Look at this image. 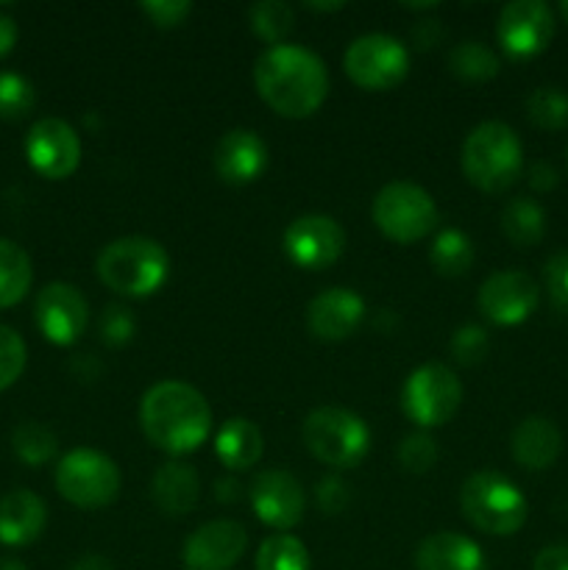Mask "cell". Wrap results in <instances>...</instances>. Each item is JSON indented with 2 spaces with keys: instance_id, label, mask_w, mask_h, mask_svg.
Here are the masks:
<instances>
[{
  "instance_id": "6da1fadb",
  "label": "cell",
  "mask_w": 568,
  "mask_h": 570,
  "mask_svg": "<svg viewBox=\"0 0 568 570\" xmlns=\"http://www.w3.org/2000/svg\"><path fill=\"white\" fill-rule=\"evenodd\" d=\"M254 83L276 115L304 120L329 95V72L321 56L298 45H273L256 59Z\"/></svg>"
},
{
  "instance_id": "7a4b0ae2",
  "label": "cell",
  "mask_w": 568,
  "mask_h": 570,
  "mask_svg": "<svg viewBox=\"0 0 568 570\" xmlns=\"http://www.w3.org/2000/svg\"><path fill=\"white\" fill-rule=\"evenodd\" d=\"M139 426L156 449L170 456H184L209 440L212 410L193 384L167 379L143 395Z\"/></svg>"
},
{
  "instance_id": "3957f363",
  "label": "cell",
  "mask_w": 568,
  "mask_h": 570,
  "mask_svg": "<svg viewBox=\"0 0 568 570\" xmlns=\"http://www.w3.org/2000/svg\"><path fill=\"white\" fill-rule=\"evenodd\" d=\"M95 271L111 293L145 298L167 282L170 256L150 237H120L100 250Z\"/></svg>"
},
{
  "instance_id": "277c9868",
  "label": "cell",
  "mask_w": 568,
  "mask_h": 570,
  "mask_svg": "<svg viewBox=\"0 0 568 570\" xmlns=\"http://www.w3.org/2000/svg\"><path fill=\"white\" fill-rule=\"evenodd\" d=\"M462 173L477 189L499 195L518 181L523 170V148L507 122H479L462 142Z\"/></svg>"
},
{
  "instance_id": "5b68a950",
  "label": "cell",
  "mask_w": 568,
  "mask_h": 570,
  "mask_svg": "<svg viewBox=\"0 0 568 570\" xmlns=\"http://www.w3.org/2000/svg\"><path fill=\"white\" fill-rule=\"evenodd\" d=\"M460 510L473 529L493 538H510L527 523L529 504L507 476L479 471L460 490Z\"/></svg>"
},
{
  "instance_id": "8992f818",
  "label": "cell",
  "mask_w": 568,
  "mask_h": 570,
  "mask_svg": "<svg viewBox=\"0 0 568 570\" xmlns=\"http://www.w3.org/2000/svg\"><path fill=\"white\" fill-rule=\"evenodd\" d=\"M304 445L317 462L329 468H354L371 449V429L360 415L340 406H321L304 421Z\"/></svg>"
},
{
  "instance_id": "52a82bcc",
  "label": "cell",
  "mask_w": 568,
  "mask_h": 570,
  "mask_svg": "<svg viewBox=\"0 0 568 570\" xmlns=\"http://www.w3.org/2000/svg\"><path fill=\"white\" fill-rule=\"evenodd\" d=\"M371 215L379 232L399 245L418 243L438 226L432 195L412 181H393L379 189Z\"/></svg>"
},
{
  "instance_id": "ba28073f",
  "label": "cell",
  "mask_w": 568,
  "mask_h": 570,
  "mask_svg": "<svg viewBox=\"0 0 568 570\" xmlns=\"http://www.w3.org/2000/svg\"><path fill=\"white\" fill-rule=\"evenodd\" d=\"M120 468L95 449H76L56 465V490L78 510L109 507L120 493Z\"/></svg>"
},
{
  "instance_id": "9c48e42d",
  "label": "cell",
  "mask_w": 568,
  "mask_h": 570,
  "mask_svg": "<svg viewBox=\"0 0 568 570\" xmlns=\"http://www.w3.org/2000/svg\"><path fill=\"white\" fill-rule=\"evenodd\" d=\"M462 404V384L449 365L429 362L415 367L401 390L404 415L415 426L434 429L449 423Z\"/></svg>"
},
{
  "instance_id": "30bf717a",
  "label": "cell",
  "mask_w": 568,
  "mask_h": 570,
  "mask_svg": "<svg viewBox=\"0 0 568 570\" xmlns=\"http://www.w3.org/2000/svg\"><path fill=\"white\" fill-rule=\"evenodd\" d=\"M343 70L360 89L388 92L404 81L410 70V53L399 39L388 33H365L349 45L343 56Z\"/></svg>"
},
{
  "instance_id": "8fae6325",
  "label": "cell",
  "mask_w": 568,
  "mask_h": 570,
  "mask_svg": "<svg viewBox=\"0 0 568 570\" xmlns=\"http://www.w3.org/2000/svg\"><path fill=\"white\" fill-rule=\"evenodd\" d=\"M496 37L512 59H532L555 39V14L543 0H512L501 9Z\"/></svg>"
},
{
  "instance_id": "7c38bea8",
  "label": "cell",
  "mask_w": 568,
  "mask_h": 570,
  "mask_svg": "<svg viewBox=\"0 0 568 570\" xmlns=\"http://www.w3.org/2000/svg\"><path fill=\"white\" fill-rule=\"evenodd\" d=\"M282 248L293 265L304 271H323L343 256L345 232L329 215L295 217L284 232Z\"/></svg>"
},
{
  "instance_id": "4fadbf2b",
  "label": "cell",
  "mask_w": 568,
  "mask_h": 570,
  "mask_svg": "<svg viewBox=\"0 0 568 570\" xmlns=\"http://www.w3.org/2000/svg\"><path fill=\"white\" fill-rule=\"evenodd\" d=\"M26 156L39 176L61 181L81 165V137L70 122L59 120V117H45V120L33 122L28 131Z\"/></svg>"
},
{
  "instance_id": "5bb4252c",
  "label": "cell",
  "mask_w": 568,
  "mask_h": 570,
  "mask_svg": "<svg viewBox=\"0 0 568 570\" xmlns=\"http://www.w3.org/2000/svg\"><path fill=\"white\" fill-rule=\"evenodd\" d=\"M254 515L265 527L276 529L278 534L290 532L304 521L306 495L298 479L287 471H262L256 473L248 488Z\"/></svg>"
},
{
  "instance_id": "9a60e30c",
  "label": "cell",
  "mask_w": 568,
  "mask_h": 570,
  "mask_svg": "<svg viewBox=\"0 0 568 570\" xmlns=\"http://www.w3.org/2000/svg\"><path fill=\"white\" fill-rule=\"evenodd\" d=\"M540 289L523 271H501L484 278L479 287L477 306L496 326H518L538 309Z\"/></svg>"
},
{
  "instance_id": "2e32d148",
  "label": "cell",
  "mask_w": 568,
  "mask_h": 570,
  "mask_svg": "<svg viewBox=\"0 0 568 570\" xmlns=\"http://www.w3.org/2000/svg\"><path fill=\"white\" fill-rule=\"evenodd\" d=\"M33 321L48 343L72 345L87 328V298L72 284L50 282L48 287L39 289L37 304H33Z\"/></svg>"
},
{
  "instance_id": "e0dca14e",
  "label": "cell",
  "mask_w": 568,
  "mask_h": 570,
  "mask_svg": "<svg viewBox=\"0 0 568 570\" xmlns=\"http://www.w3.org/2000/svg\"><path fill=\"white\" fill-rule=\"evenodd\" d=\"M248 546V532L237 521H209L184 543L187 570H228Z\"/></svg>"
},
{
  "instance_id": "ac0fdd59",
  "label": "cell",
  "mask_w": 568,
  "mask_h": 570,
  "mask_svg": "<svg viewBox=\"0 0 568 570\" xmlns=\"http://www.w3.org/2000/svg\"><path fill=\"white\" fill-rule=\"evenodd\" d=\"M362 317H365V301L354 289L332 287L312 298L306 309V326L323 343H340L360 328Z\"/></svg>"
},
{
  "instance_id": "d6986e66",
  "label": "cell",
  "mask_w": 568,
  "mask_h": 570,
  "mask_svg": "<svg viewBox=\"0 0 568 570\" xmlns=\"http://www.w3.org/2000/svg\"><path fill=\"white\" fill-rule=\"evenodd\" d=\"M267 145L251 128H234L223 134L215 148V173L226 184H251L265 173Z\"/></svg>"
},
{
  "instance_id": "ffe728a7",
  "label": "cell",
  "mask_w": 568,
  "mask_h": 570,
  "mask_svg": "<svg viewBox=\"0 0 568 570\" xmlns=\"http://www.w3.org/2000/svg\"><path fill=\"white\" fill-rule=\"evenodd\" d=\"M512 456L527 471H546L557 462L562 451V434L555 421L543 415H529L512 432Z\"/></svg>"
},
{
  "instance_id": "44dd1931",
  "label": "cell",
  "mask_w": 568,
  "mask_h": 570,
  "mask_svg": "<svg viewBox=\"0 0 568 570\" xmlns=\"http://www.w3.org/2000/svg\"><path fill=\"white\" fill-rule=\"evenodd\" d=\"M48 512L45 501L31 490H11L9 495L0 499V543L20 546L33 543L42 534Z\"/></svg>"
},
{
  "instance_id": "7402d4cb",
  "label": "cell",
  "mask_w": 568,
  "mask_h": 570,
  "mask_svg": "<svg viewBox=\"0 0 568 570\" xmlns=\"http://www.w3.org/2000/svg\"><path fill=\"white\" fill-rule=\"evenodd\" d=\"M418 570H488L482 549L457 532L429 534L415 551Z\"/></svg>"
},
{
  "instance_id": "603a6c76",
  "label": "cell",
  "mask_w": 568,
  "mask_h": 570,
  "mask_svg": "<svg viewBox=\"0 0 568 570\" xmlns=\"http://www.w3.org/2000/svg\"><path fill=\"white\" fill-rule=\"evenodd\" d=\"M150 495H154L156 507H159L165 515H187V512H193V507L198 504L200 479L193 465L170 460L154 473Z\"/></svg>"
},
{
  "instance_id": "cb8c5ba5",
  "label": "cell",
  "mask_w": 568,
  "mask_h": 570,
  "mask_svg": "<svg viewBox=\"0 0 568 570\" xmlns=\"http://www.w3.org/2000/svg\"><path fill=\"white\" fill-rule=\"evenodd\" d=\"M265 438L248 417H228L215 438V454L228 471H248L262 460Z\"/></svg>"
},
{
  "instance_id": "d4e9b609",
  "label": "cell",
  "mask_w": 568,
  "mask_h": 570,
  "mask_svg": "<svg viewBox=\"0 0 568 570\" xmlns=\"http://www.w3.org/2000/svg\"><path fill=\"white\" fill-rule=\"evenodd\" d=\"M501 232L516 248H532L546 234V212L532 198H512L501 212Z\"/></svg>"
},
{
  "instance_id": "484cf974",
  "label": "cell",
  "mask_w": 568,
  "mask_h": 570,
  "mask_svg": "<svg viewBox=\"0 0 568 570\" xmlns=\"http://www.w3.org/2000/svg\"><path fill=\"white\" fill-rule=\"evenodd\" d=\"M33 282V267L26 250L0 237V309L20 304Z\"/></svg>"
},
{
  "instance_id": "4316f807",
  "label": "cell",
  "mask_w": 568,
  "mask_h": 570,
  "mask_svg": "<svg viewBox=\"0 0 568 570\" xmlns=\"http://www.w3.org/2000/svg\"><path fill=\"white\" fill-rule=\"evenodd\" d=\"M473 256L477 254H473L471 237L457 228H443L429 248V262L445 278L466 276L473 265Z\"/></svg>"
},
{
  "instance_id": "83f0119b",
  "label": "cell",
  "mask_w": 568,
  "mask_h": 570,
  "mask_svg": "<svg viewBox=\"0 0 568 570\" xmlns=\"http://www.w3.org/2000/svg\"><path fill=\"white\" fill-rule=\"evenodd\" d=\"M499 56L477 39L454 45L449 53V70L462 81H490L493 76H499Z\"/></svg>"
},
{
  "instance_id": "f1b7e54d",
  "label": "cell",
  "mask_w": 568,
  "mask_h": 570,
  "mask_svg": "<svg viewBox=\"0 0 568 570\" xmlns=\"http://www.w3.org/2000/svg\"><path fill=\"white\" fill-rule=\"evenodd\" d=\"M248 22L251 31L273 48V45H284V37L293 31L295 11L284 0H259V3L251 6Z\"/></svg>"
},
{
  "instance_id": "f546056e",
  "label": "cell",
  "mask_w": 568,
  "mask_h": 570,
  "mask_svg": "<svg viewBox=\"0 0 568 570\" xmlns=\"http://www.w3.org/2000/svg\"><path fill=\"white\" fill-rule=\"evenodd\" d=\"M11 449H14V454L20 456L26 465L39 468L48 465V462L53 460L56 451H59V440H56V434L50 432L48 426H42V423L26 421L11 432Z\"/></svg>"
},
{
  "instance_id": "4dcf8cb0",
  "label": "cell",
  "mask_w": 568,
  "mask_h": 570,
  "mask_svg": "<svg viewBox=\"0 0 568 570\" xmlns=\"http://www.w3.org/2000/svg\"><path fill=\"white\" fill-rule=\"evenodd\" d=\"M256 570H310V551L293 534H271L256 551Z\"/></svg>"
},
{
  "instance_id": "1f68e13d",
  "label": "cell",
  "mask_w": 568,
  "mask_h": 570,
  "mask_svg": "<svg viewBox=\"0 0 568 570\" xmlns=\"http://www.w3.org/2000/svg\"><path fill=\"white\" fill-rule=\"evenodd\" d=\"M527 117L543 131H560L568 126V95L560 87H538L527 98Z\"/></svg>"
},
{
  "instance_id": "d6a6232c",
  "label": "cell",
  "mask_w": 568,
  "mask_h": 570,
  "mask_svg": "<svg viewBox=\"0 0 568 570\" xmlns=\"http://www.w3.org/2000/svg\"><path fill=\"white\" fill-rule=\"evenodd\" d=\"M37 104V92L28 78L0 72V120H22Z\"/></svg>"
},
{
  "instance_id": "836d02e7",
  "label": "cell",
  "mask_w": 568,
  "mask_h": 570,
  "mask_svg": "<svg viewBox=\"0 0 568 570\" xmlns=\"http://www.w3.org/2000/svg\"><path fill=\"white\" fill-rule=\"evenodd\" d=\"M399 462L407 473H412V476H421V473L432 471V465L438 462V443L432 440V434H407L404 443H401L399 449Z\"/></svg>"
},
{
  "instance_id": "e575fe53",
  "label": "cell",
  "mask_w": 568,
  "mask_h": 570,
  "mask_svg": "<svg viewBox=\"0 0 568 570\" xmlns=\"http://www.w3.org/2000/svg\"><path fill=\"white\" fill-rule=\"evenodd\" d=\"M28 351L20 334L0 323V390L11 387L26 371Z\"/></svg>"
},
{
  "instance_id": "d590c367",
  "label": "cell",
  "mask_w": 568,
  "mask_h": 570,
  "mask_svg": "<svg viewBox=\"0 0 568 570\" xmlns=\"http://www.w3.org/2000/svg\"><path fill=\"white\" fill-rule=\"evenodd\" d=\"M488 332L477 323H466L454 332L451 337V356H454L460 365H479L488 354Z\"/></svg>"
},
{
  "instance_id": "8d00e7d4",
  "label": "cell",
  "mask_w": 568,
  "mask_h": 570,
  "mask_svg": "<svg viewBox=\"0 0 568 570\" xmlns=\"http://www.w3.org/2000/svg\"><path fill=\"white\" fill-rule=\"evenodd\" d=\"M100 337L104 343H109L111 348H120L128 340L134 337V317L126 306L111 304L106 306L104 315H100Z\"/></svg>"
},
{
  "instance_id": "74e56055",
  "label": "cell",
  "mask_w": 568,
  "mask_h": 570,
  "mask_svg": "<svg viewBox=\"0 0 568 570\" xmlns=\"http://www.w3.org/2000/svg\"><path fill=\"white\" fill-rule=\"evenodd\" d=\"M139 11L156 28H176L193 14V3L189 0H145V3H139Z\"/></svg>"
},
{
  "instance_id": "f35d334b",
  "label": "cell",
  "mask_w": 568,
  "mask_h": 570,
  "mask_svg": "<svg viewBox=\"0 0 568 570\" xmlns=\"http://www.w3.org/2000/svg\"><path fill=\"white\" fill-rule=\"evenodd\" d=\"M543 284L557 309H568V250L551 256L543 267Z\"/></svg>"
},
{
  "instance_id": "ab89813d",
  "label": "cell",
  "mask_w": 568,
  "mask_h": 570,
  "mask_svg": "<svg viewBox=\"0 0 568 570\" xmlns=\"http://www.w3.org/2000/svg\"><path fill=\"white\" fill-rule=\"evenodd\" d=\"M317 507H321L326 515H340L349 504V488H345L343 479L337 476H323L315 488Z\"/></svg>"
},
{
  "instance_id": "60d3db41",
  "label": "cell",
  "mask_w": 568,
  "mask_h": 570,
  "mask_svg": "<svg viewBox=\"0 0 568 570\" xmlns=\"http://www.w3.org/2000/svg\"><path fill=\"white\" fill-rule=\"evenodd\" d=\"M532 570H568V546L557 543L540 549L532 562Z\"/></svg>"
},
{
  "instance_id": "b9f144b4",
  "label": "cell",
  "mask_w": 568,
  "mask_h": 570,
  "mask_svg": "<svg viewBox=\"0 0 568 570\" xmlns=\"http://www.w3.org/2000/svg\"><path fill=\"white\" fill-rule=\"evenodd\" d=\"M557 181H560V173H557L555 165H549V161H535V165L529 167V187H532L535 193H549V189L557 187Z\"/></svg>"
},
{
  "instance_id": "7bdbcfd3",
  "label": "cell",
  "mask_w": 568,
  "mask_h": 570,
  "mask_svg": "<svg viewBox=\"0 0 568 570\" xmlns=\"http://www.w3.org/2000/svg\"><path fill=\"white\" fill-rule=\"evenodd\" d=\"M17 45V22L11 17L0 14V59L6 53H11V48Z\"/></svg>"
},
{
  "instance_id": "ee69618b",
  "label": "cell",
  "mask_w": 568,
  "mask_h": 570,
  "mask_svg": "<svg viewBox=\"0 0 568 570\" xmlns=\"http://www.w3.org/2000/svg\"><path fill=\"white\" fill-rule=\"evenodd\" d=\"M70 570H115V566L100 554H84L72 562Z\"/></svg>"
},
{
  "instance_id": "f6af8a7d",
  "label": "cell",
  "mask_w": 568,
  "mask_h": 570,
  "mask_svg": "<svg viewBox=\"0 0 568 570\" xmlns=\"http://www.w3.org/2000/svg\"><path fill=\"white\" fill-rule=\"evenodd\" d=\"M215 499L232 504L239 499V484L234 479H221V482H215Z\"/></svg>"
},
{
  "instance_id": "bcb514c9",
  "label": "cell",
  "mask_w": 568,
  "mask_h": 570,
  "mask_svg": "<svg viewBox=\"0 0 568 570\" xmlns=\"http://www.w3.org/2000/svg\"><path fill=\"white\" fill-rule=\"evenodd\" d=\"M306 9L310 11H340V9H345V3H304Z\"/></svg>"
},
{
  "instance_id": "7dc6e473",
  "label": "cell",
  "mask_w": 568,
  "mask_h": 570,
  "mask_svg": "<svg viewBox=\"0 0 568 570\" xmlns=\"http://www.w3.org/2000/svg\"><path fill=\"white\" fill-rule=\"evenodd\" d=\"M0 570H26L20 560H0Z\"/></svg>"
},
{
  "instance_id": "c3c4849f",
  "label": "cell",
  "mask_w": 568,
  "mask_h": 570,
  "mask_svg": "<svg viewBox=\"0 0 568 570\" xmlns=\"http://www.w3.org/2000/svg\"><path fill=\"white\" fill-rule=\"evenodd\" d=\"M557 11H560V17H562V20L568 22V0H562V3L557 6Z\"/></svg>"
},
{
  "instance_id": "681fc988",
  "label": "cell",
  "mask_w": 568,
  "mask_h": 570,
  "mask_svg": "<svg viewBox=\"0 0 568 570\" xmlns=\"http://www.w3.org/2000/svg\"><path fill=\"white\" fill-rule=\"evenodd\" d=\"M566 161H568V150H566Z\"/></svg>"
}]
</instances>
